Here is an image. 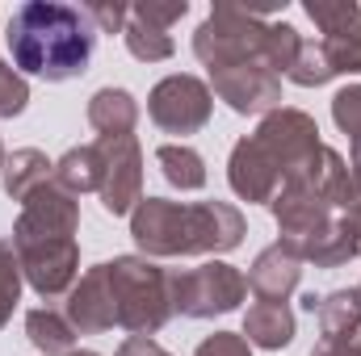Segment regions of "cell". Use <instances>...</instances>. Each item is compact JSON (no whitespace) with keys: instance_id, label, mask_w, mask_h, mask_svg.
Here are the masks:
<instances>
[{"instance_id":"obj_1","label":"cell","mask_w":361,"mask_h":356,"mask_svg":"<svg viewBox=\"0 0 361 356\" xmlns=\"http://www.w3.org/2000/svg\"><path fill=\"white\" fill-rule=\"evenodd\" d=\"M8 55L21 76H38L47 84H63L89 72L97 30L85 8L59 0H30L8 17Z\"/></svg>"},{"instance_id":"obj_2","label":"cell","mask_w":361,"mask_h":356,"mask_svg":"<svg viewBox=\"0 0 361 356\" xmlns=\"http://www.w3.org/2000/svg\"><path fill=\"white\" fill-rule=\"evenodd\" d=\"M244 235H248V222L231 201L180 205L169 197H143L130 214V239L147 260L223 256V252H235Z\"/></svg>"},{"instance_id":"obj_3","label":"cell","mask_w":361,"mask_h":356,"mask_svg":"<svg viewBox=\"0 0 361 356\" xmlns=\"http://www.w3.org/2000/svg\"><path fill=\"white\" fill-rule=\"evenodd\" d=\"M105 268H109L118 327L130 336H156L173 319L169 268H160L147 256H114V260H105Z\"/></svg>"},{"instance_id":"obj_4","label":"cell","mask_w":361,"mask_h":356,"mask_svg":"<svg viewBox=\"0 0 361 356\" xmlns=\"http://www.w3.org/2000/svg\"><path fill=\"white\" fill-rule=\"evenodd\" d=\"M265 38H269V13L265 8L219 0L193 34V55L206 72L235 68V63H261Z\"/></svg>"},{"instance_id":"obj_5","label":"cell","mask_w":361,"mask_h":356,"mask_svg":"<svg viewBox=\"0 0 361 356\" xmlns=\"http://www.w3.org/2000/svg\"><path fill=\"white\" fill-rule=\"evenodd\" d=\"M169 285H173V314L185 319L231 314L248 298V276L227 260H206L185 272H169Z\"/></svg>"},{"instance_id":"obj_6","label":"cell","mask_w":361,"mask_h":356,"mask_svg":"<svg viewBox=\"0 0 361 356\" xmlns=\"http://www.w3.org/2000/svg\"><path fill=\"white\" fill-rule=\"evenodd\" d=\"M147 113L164 134H197L214 113V92L197 76H164L147 92Z\"/></svg>"},{"instance_id":"obj_7","label":"cell","mask_w":361,"mask_h":356,"mask_svg":"<svg viewBox=\"0 0 361 356\" xmlns=\"http://www.w3.org/2000/svg\"><path fill=\"white\" fill-rule=\"evenodd\" d=\"M13 252H17L25 285L38 298L72 293L76 272H80V243L76 239H13Z\"/></svg>"},{"instance_id":"obj_8","label":"cell","mask_w":361,"mask_h":356,"mask_svg":"<svg viewBox=\"0 0 361 356\" xmlns=\"http://www.w3.org/2000/svg\"><path fill=\"white\" fill-rule=\"evenodd\" d=\"M101 151V205L105 214L122 218L135 214V205L143 201V151L135 134L122 139H97Z\"/></svg>"},{"instance_id":"obj_9","label":"cell","mask_w":361,"mask_h":356,"mask_svg":"<svg viewBox=\"0 0 361 356\" xmlns=\"http://www.w3.org/2000/svg\"><path fill=\"white\" fill-rule=\"evenodd\" d=\"M252 139H257V147L269 155L273 164L281 168V177H290L294 168H302L324 147L315 117L302 113V109H273V113H265Z\"/></svg>"},{"instance_id":"obj_10","label":"cell","mask_w":361,"mask_h":356,"mask_svg":"<svg viewBox=\"0 0 361 356\" xmlns=\"http://www.w3.org/2000/svg\"><path fill=\"white\" fill-rule=\"evenodd\" d=\"M307 17L324 30V55L332 76H361V4L357 0H307Z\"/></svg>"},{"instance_id":"obj_11","label":"cell","mask_w":361,"mask_h":356,"mask_svg":"<svg viewBox=\"0 0 361 356\" xmlns=\"http://www.w3.org/2000/svg\"><path fill=\"white\" fill-rule=\"evenodd\" d=\"M80 231V197H72L55 177L21 201L13 222V239H76Z\"/></svg>"},{"instance_id":"obj_12","label":"cell","mask_w":361,"mask_h":356,"mask_svg":"<svg viewBox=\"0 0 361 356\" xmlns=\"http://www.w3.org/2000/svg\"><path fill=\"white\" fill-rule=\"evenodd\" d=\"M210 92L227 101L231 113L252 117V113H273L281 109V76L265 63H235V68H214L210 72Z\"/></svg>"},{"instance_id":"obj_13","label":"cell","mask_w":361,"mask_h":356,"mask_svg":"<svg viewBox=\"0 0 361 356\" xmlns=\"http://www.w3.org/2000/svg\"><path fill=\"white\" fill-rule=\"evenodd\" d=\"M281 168L273 164L269 155L257 147V139L248 134V139H240L235 147H231V160H227V184H231V193L240 197V201H248V205H269L273 197H277V189H281Z\"/></svg>"},{"instance_id":"obj_14","label":"cell","mask_w":361,"mask_h":356,"mask_svg":"<svg viewBox=\"0 0 361 356\" xmlns=\"http://www.w3.org/2000/svg\"><path fill=\"white\" fill-rule=\"evenodd\" d=\"M68 323L76 327V336H105L118 327L114 314V289H109V268L92 265L68 293Z\"/></svg>"},{"instance_id":"obj_15","label":"cell","mask_w":361,"mask_h":356,"mask_svg":"<svg viewBox=\"0 0 361 356\" xmlns=\"http://www.w3.org/2000/svg\"><path fill=\"white\" fill-rule=\"evenodd\" d=\"M302 252H298V243H290V239H277L269 243L252 268H248V289L261 298V302H286L294 289H298V281H302Z\"/></svg>"},{"instance_id":"obj_16","label":"cell","mask_w":361,"mask_h":356,"mask_svg":"<svg viewBox=\"0 0 361 356\" xmlns=\"http://www.w3.org/2000/svg\"><path fill=\"white\" fill-rule=\"evenodd\" d=\"M302 260L315 268H341L349 265L353 256H361V227L349 218V214H332L315 235H307L298 243Z\"/></svg>"},{"instance_id":"obj_17","label":"cell","mask_w":361,"mask_h":356,"mask_svg":"<svg viewBox=\"0 0 361 356\" xmlns=\"http://www.w3.org/2000/svg\"><path fill=\"white\" fill-rule=\"evenodd\" d=\"M324 344H353L361 336V289H332L315 306Z\"/></svg>"},{"instance_id":"obj_18","label":"cell","mask_w":361,"mask_h":356,"mask_svg":"<svg viewBox=\"0 0 361 356\" xmlns=\"http://www.w3.org/2000/svg\"><path fill=\"white\" fill-rule=\"evenodd\" d=\"M240 336H244L252 348L281 352V348H290V340H294V310H290L286 302H257V306H248Z\"/></svg>"},{"instance_id":"obj_19","label":"cell","mask_w":361,"mask_h":356,"mask_svg":"<svg viewBox=\"0 0 361 356\" xmlns=\"http://www.w3.org/2000/svg\"><path fill=\"white\" fill-rule=\"evenodd\" d=\"M89 126L101 139L135 134V126H139V101L126 89H97L89 96Z\"/></svg>"},{"instance_id":"obj_20","label":"cell","mask_w":361,"mask_h":356,"mask_svg":"<svg viewBox=\"0 0 361 356\" xmlns=\"http://www.w3.org/2000/svg\"><path fill=\"white\" fill-rule=\"evenodd\" d=\"M55 177V164L38 151V147H21V151H13L8 160H4V193L13 197V201H25L34 189H42L47 180Z\"/></svg>"},{"instance_id":"obj_21","label":"cell","mask_w":361,"mask_h":356,"mask_svg":"<svg viewBox=\"0 0 361 356\" xmlns=\"http://www.w3.org/2000/svg\"><path fill=\"white\" fill-rule=\"evenodd\" d=\"M55 184H63L72 197H80V193H101V151H97V143L63 151V155L55 160Z\"/></svg>"},{"instance_id":"obj_22","label":"cell","mask_w":361,"mask_h":356,"mask_svg":"<svg viewBox=\"0 0 361 356\" xmlns=\"http://www.w3.org/2000/svg\"><path fill=\"white\" fill-rule=\"evenodd\" d=\"M25 336L42 356H63L76 344V327L68 323V314H59L51 306H38V310L25 314Z\"/></svg>"},{"instance_id":"obj_23","label":"cell","mask_w":361,"mask_h":356,"mask_svg":"<svg viewBox=\"0 0 361 356\" xmlns=\"http://www.w3.org/2000/svg\"><path fill=\"white\" fill-rule=\"evenodd\" d=\"M156 164H160L164 180H169L173 189H180V193H193V189L206 184V160H202L189 143H164V147L156 151Z\"/></svg>"},{"instance_id":"obj_24","label":"cell","mask_w":361,"mask_h":356,"mask_svg":"<svg viewBox=\"0 0 361 356\" xmlns=\"http://www.w3.org/2000/svg\"><path fill=\"white\" fill-rule=\"evenodd\" d=\"M122 38H126V51H130L139 63H164V59L177 55L173 34H169V30H156V25H147V21H139V17L126 21Z\"/></svg>"},{"instance_id":"obj_25","label":"cell","mask_w":361,"mask_h":356,"mask_svg":"<svg viewBox=\"0 0 361 356\" xmlns=\"http://www.w3.org/2000/svg\"><path fill=\"white\" fill-rule=\"evenodd\" d=\"M21 265H17V252H13V239H0V327L13 319L17 302H21Z\"/></svg>"},{"instance_id":"obj_26","label":"cell","mask_w":361,"mask_h":356,"mask_svg":"<svg viewBox=\"0 0 361 356\" xmlns=\"http://www.w3.org/2000/svg\"><path fill=\"white\" fill-rule=\"evenodd\" d=\"M286 80H294L298 89H319V84H328V80H332V68H328L324 46H319V42H302V51H298L294 68L286 72Z\"/></svg>"},{"instance_id":"obj_27","label":"cell","mask_w":361,"mask_h":356,"mask_svg":"<svg viewBox=\"0 0 361 356\" xmlns=\"http://www.w3.org/2000/svg\"><path fill=\"white\" fill-rule=\"evenodd\" d=\"M25 105H30V84H25V76H21L13 63L0 59V117H17V113H25Z\"/></svg>"},{"instance_id":"obj_28","label":"cell","mask_w":361,"mask_h":356,"mask_svg":"<svg viewBox=\"0 0 361 356\" xmlns=\"http://www.w3.org/2000/svg\"><path fill=\"white\" fill-rule=\"evenodd\" d=\"M85 17L97 34H122L126 21H130V4H118V0H92L85 4Z\"/></svg>"},{"instance_id":"obj_29","label":"cell","mask_w":361,"mask_h":356,"mask_svg":"<svg viewBox=\"0 0 361 356\" xmlns=\"http://www.w3.org/2000/svg\"><path fill=\"white\" fill-rule=\"evenodd\" d=\"M332 122L349 139H361V84H349L332 96Z\"/></svg>"},{"instance_id":"obj_30","label":"cell","mask_w":361,"mask_h":356,"mask_svg":"<svg viewBox=\"0 0 361 356\" xmlns=\"http://www.w3.org/2000/svg\"><path fill=\"white\" fill-rule=\"evenodd\" d=\"M193 356H252V344L244 336H235V331H214V336H206L197 344Z\"/></svg>"},{"instance_id":"obj_31","label":"cell","mask_w":361,"mask_h":356,"mask_svg":"<svg viewBox=\"0 0 361 356\" xmlns=\"http://www.w3.org/2000/svg\"><path fill=\"white\" fill-rule=\"evenodd\" d=\"M114 356H173V352H164L152 336H130V340H122V348Z\"/></svg>"},{"instance_id":"obj_32","label":"cell","mask_w":361,"mask_h":356,"mask_svg":"<svg viewBox=\"0 0 361 356\" xmlns=\"http://www.w3.org/2000/svg\"><path fill=\"white\" fill-rule=\"evenodd\" d=\"M349 172H353V197H349V210L345 214L361 227V168H349Z\"/></svg>"},{"instance_id":"obj_33","label":"cell","mask_w":361,"mask_h":356,"mask_svg":"<svg viewBox=\"0 0 361 356\" xmlns=\"http://www.w3.org/2000/svg\"><path fill=\"white\" fill-rule=\"evenodd\" d=\"M311 356H361V348H357V340L353 344H319Z\"/></svg>"},{"instance_id":"obj_34","label":"cell","mask_w":361,"mask_h":356,"mask_svg":"<svg viewBox=\"0 0 361 356\" xmlns=\"http://www.w3.org/2000/svg\"><path fill=\"white\" fill-rule=\"evenodd\" d=\"M353 168H361V139H353Z\"/></svg>"},{"instance_id":"obj_35","label":"cell","mask_w":361,"mask_h":356,"mask_svg":"<svg viewBox=\"0 0 361 356\" xmlns=\"http://www.w3.org/2000/svg\"><path fill=\"white\" fill-rule=\"evenodd\" d=\"M63 356H101V352H76V348H72V352H63Z\"/></svg>"},{"instance_id":"obj_36","label":"cell","mask_w":361,"mask_h":356,"mask_svg":"<svg viewBox=\"0 0 361 356\" xmlns=\"http://www.w3.org/2000/svg\"><path fill=\"white\" fill-rule=\"evenodd\" d=\"M4 160H8V155H4V147H0V172H4Z\"/></svg>"},{"instance_id":"obj_37","label":"cell","mask_w":361,"mask_h":356,"mask_svg":"<svg viewBox=\"0 0 361 356\" xmlns=\"http://www.w3.org/2000/svg\"><path fill=\"white\" fill-rule=\"evenodd\" d=\"M357 348H361V336H357Z\"/></svg>"},{"instance_id":"obj_38","label":"cell","mask_w":361,"mask_h":356,"mask_svg":"<svg viewBox=\"0 0 361 356\" xmlns=\"http://www.w3.org/2000/svg\"><path fill=\"white\" fill-rule=\"evenodd\" d=\"M357 289H361V285H357Z\"/></svg>"}]
</instances>
